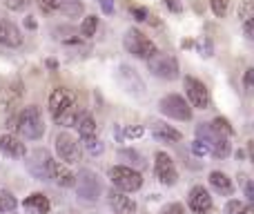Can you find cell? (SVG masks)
Returning <instances> with one entry per match:
<instances>
[{
	"instance_id": "6da1fadb",
	"label": "cell",
	"mask_w": 254,
	"mask_h": 214,
	"mask_svg": "<svg viewBox=\"0 0 254 214\" xmlns=\"http://www.w3.org/2000/svg\"><path fill=\"white\" fill-rule=\"evenodd\" d=\"M196 141L205 145L207 154H212L214 158H228L232 147H230V139L221 136L219 132H214L210 127V123H201L196 127Z\"/></svg>"
},
{
	"instance_id": "7a4b0ae2",
	"label": "cell",
	"mask_w": 254,
	"mask_h": 214,
	"mask_svg": "<svg viewBox=\"0 0 254 214\" xmlns=\"http://www.w3.org/2000/svg\"><path fill=\"white\" fill-rule=\"evenodd\" d=\"M16 127L25 139L29 141H38L40 136L45 134V121H43V114L36 105H29L25 107L20 114H18V121H16Z\"/></svg>"
},
{
	"instance_id": "3957f363",
	"label": "cell",
	"mask_w": 254,
	"mask_h": 214,
	"mask_svg": "<svg viewBox=\"0 0 254 214\" xmlns=\"http://www.w3.org/2000/svg\"><path fill=\"white\" fill-rule=\"evenodd\" d=\"M125 49L136 58H143V61H149V58L156 54V45L138 29H127L125 38H123Z\"/></svg>"
},
{
	"instance_id": "277c9868",
	"label": "cell",
	"mask_w": 254,
	"mask_h": 214,
	"mask_svg": "<svg viewBox=\"0 0 254 214\" xmlns=\"http://www.w3.org/2000/svg\"><path fill=\"white\" fill-rule=\"evenodd\" d=\"M110 179L121 192H136V190H140V185H143L140 172L131 170V167H127V165H114L110 170Z\"/></svg>"
},
{
	"instance_id": "5b68a950",
	"label": "cell",
	"mask_w": 254,
	"mask_h": 214,
	"mask_svg": "<svg viewBox=\"0 0 254 214\" xmlns=\"http://www.w3.org/2000/svg\"><path fill=\"white\" fill-rule=\"evenodd\" d=\"M147 65H149V71H152L154 76H158V78H163V80L179 78V61H176L174 56H170V54H158L156 52L147 61Z\"/></svg>"
},
{
	"instance_id": "8992f818",
	"label": "cell",
	"mask_w": 254,
	"mask_h": 214,
	"mask_svg": "<svg viewBox=\"0 0 254 214\" xmlns=\"http://www.w3.org/2000/svg\"><path fill=\"white\" fill-rule=\"evenodd\" d=\"M158 107H161V112L165 114V116L176 118V121H190V118H192V109H190L188 101H185L183 96H179V94H167V96H163Z\"/></svg>"
},
{
	"instance_id": "52a82bcc",
	"label": "cell",
	"mask_w": 254,
	"mask_h": 214,
	"mask_svg": "<svg viewBox=\"0 0 254 214\" xmlns=\"http://www.w3.org/2000/svg\"><path fill=\"white\" fill-rule=\"evenodd\" d=\"M74 185L78 197L85 199V201H96L98 194H101V181H98V176L92 170H80Z\"/></svg>"
},
{
	"instance_id": "ba28073f",
	"label": "cell",
	"mask_w": 254,
	"mask_h": 214,
	"mask_svg": "<svg viewBox=\"0 0 254 214\" xmlns=\"http://www.w3.org/2000/svg\"><path fill=\"white\" fill-rule=\"evenodd\" d=\"M154 172H156V179L163 185H174L179 181V172L174 167V161L167 152H156L154 156Z\"/></svg>"
},
{
	"instance_id": "9c48e42d",
	"label": "cell",
	"mask_w": 254,
	"mask_h": 214,
	"mask_svg": "<svg viewBox=\"0 0 254 214\" xmlns=\"http://www.w3.org/2000/svg\"><path fill=\"white\" fill-rule=\"evenodd\" d=\"M49 161H52V156H49L47 149H34L27 158V170L34 179L49 181Z\"/></svg>"
},
{
	"instance_id": "30bf717a",
	"label": "cell",
	"mask_w": 254,
	"mask_h": 214,
	"mask_svg": "<svg viewBox=\"0 0 254 214\" xmlns=\"http://www.w3.org/2000/svg\"><path fill=\"white\" fill-rule=\"evenodd\" d=\"M183 85H185V92H188V98H190V103H192V107L207 109V105H210V94H207L205 85L198 78H194V76H188V78L183 80Z\"/></svg>"
},
{
	"instance_id": "8fae6325",
	"label": "cell",
	"mask_w": 254,
	"mask_h": 214,
	"mask_svg": "<svg viewBox=\"0 0 254 214\" xmlns=\"http://www.w3.org/2000/svg\"><path fill=\"white\" fill-rule=\"evenodd\" d=\"M74 103H76L74 92H69V89H65V87H58V89H54L52 96H49V114L54 116V121H58Z\"/></svg>"
},
{
	"instance_id": "7c38bea8",
	"label": "cell",
	"mask_w": 254,
	"mask_h": 214,
	"mask_svg": "<svg viewBox=\"0 0 254 214\" xmlns=\"http://www.w3.org/2000/svg\"><path fill=\"white\" fill-rule=\"evenodd\" d=\"M56 152L65 163H78L80 161L78 143H76V139L71 134H67V132H63V134L56 136Z\"/></svg>"
},
{
	"instance_id": "4fadbf2b",
	"label": "cell",
	"mask_w": 254,
	"mask_h": 214,
	"mask_svg": "<svg viewBox=\"0 0 254 214\" xmlns=\"http://www.w3.org/2000/svg\"><path fill=\"white\" fill-rule=\"evenodd\" d=\"M188 206L194 214H210L212 212V197L203 185H194L188 194Z\"/></svg>"
},
{
	"instance_id": "5bb4252c",
	"label": "cell",
	"mask_w": 254,
	"mask_h": 214,
	"mask_svg": "<svg viewBox=\"0 0 254 214\" xmlns=\"http://www.w3.org/2000/svg\"><path fill=\"white\" fill-rule=\"evenodd\" d=\"M119 83H121V87H123L125 92L136 94V96H140V94L145 92L143 78H140V76L136 74L131 67H127V65H121L119 67Z\"/></svg>"
},
{
	"instance_id": "9a60e30c",
	"label": "cell",
	"mask_w": 254,
	"mask_h": 214,
	"mask_svg": "<svg viewBox=\"0 0 254 214\" xmlns=\"http://www.w3.org/2000/svg\"><path fill=\"white\" fill-rule=\"evenodd\" d=\"M49 179L61 188H71L76 181V176L71 174V170L61 161H49Z\"/></svg>"
},
{
	"instance_id": "2e32d148",
	"label": "cell",
	"mask_w": 254,
	"mask_h": 214,
	"mask_svg": "<svg viewBox=\"0 0 254 214\" xmlns=\"http://www.w3.org/2000/svg\"><path fill=\"white\" fill-rule=\"evenodd\" d=\"M0 45L4 47H20L22 45V34L13 22L0 20Z\"/></svg>"
},
{
	"instance_id": "e0dca14e",
	"label": "cell",
	"mask_w": 254,
	"mask_h": 214,
	"mask_svg": "<svg viewBox=\"0 0 254 214\" xmlns=\"http://www.w3.org/2000/svg\"><path fill=\"white\" fill-rule=\"evenodd\" d=\"M0 152L9 158H22L27 154V149H25V143H20L16 136L2 134L0 136Z\"/></svg>"
},
{
	"instance_id": "ac0fdd59",
	"label": "cell",
	"mask_w": 254,
	"mask_h": 214,
	"mask_svg": "<svg viewBox=\"0 0 254 214\" xmlns=\"http://www.w3.org/2000/svg\"><path fill=\"white\" fill-rule=\"evenodd\" d=\"M22 206H25V210L29 214H47L49 212V199L45 197V194L36 192V194H29Z\"/></svg>"
},
{
	"instance_id": "d6986e66",
	"label": "cell",
	"mask_w": 254,
	"mask_h": 214,
	"mask_svg": "<svg viewBox=\"0 0 254 214\" xmlns=\"http://www.w3.org/2000/svg\"><path fill=\"white\" fill-rule=\"evenodd\" d=\"M152 134L156 136L158 141H172V143L181 141V132L174 130V127H170V125H165V123H161V121L152 123Z\"/></svg>"
},
{
	"instance_id": "ffe728a7",
	"label": "cell",
	"mask_w": 254,
	"mask_h": 214,
	"mask_svg": "<svg viewBox=\"0 0 254 214\" xmlns=\"http://www.w3.org/2000/svg\"><path fill=\"white\" fill-rule=\"evenodd\" d=\"M110 203L119 214H129L136 210V203L129 197H125V192H112L110 194Z\"/></svg>"
},
{
	"instance_id": "44dd1931",
	"label": "cell",
	"mask_w": 254,
	"mask_h": 214,
	"mask_svg": "<svg viewBox=\"0 0 254 214\" xmlns=\"http://www.w3.org/2000/svg\"><path fill=\"white\" fill-rule=\"evenodd\" d=\"M210 185L216 190L219 194H225V197H230L234 190L232 181H230L228 174H223V172H212L210 174Z\"/></svg>"
},
{
	"instance_id": "7402d4cb",
	"label": "cell",
	"mask_w": 254,
	"mask_h": 214,
	"mask_svg": "<svg viewBox=\"0 0 254 214\" xmlns=\"http://www.w3.org/2000/svg\"><path fill=\"white\" fill-rule=\"evenodd\" d=\"M20 96H22L20 83H13L11 87L0 89V105H2V109H11L18 101H20Z\"/></svg>"
},
{
	"instance_id": "603a6c76",
	"label": "cell",
	"mask_w": 254,
	"mask_h": 214,
	"mask_svg": "<svg viewBox=\"0 0 254 214\" xmlns=\"http://www.w3.org/2000/svg\"><path fill=\"white\" fill-rule=\"evenodd\" d=\"M76 130H78L80 139H87V136H96V121H94L92 114L83 112L76 121Z\"/></svg>"
},
{
	"instance_id": "cb8c5ba5",
	"label": "cell",
	"mask_w": 254,
	"mask_h": 214,
	"mask_svg": "<svg viewBox=\"0 0 254 214\" xmlns=\"http://www.w3.org/2000/svg\"><path fill=\"white\" fill-rule=\"evenodd\" d=\"M58 11H63L65 16H69V18H76V16L83 13V2H80V0H61Z\"/></svg>"
},
{
	"instance_id": "d4e9b609",
	"label": "cell",
	"mask_w": 254,
	"mask_h": 214,
	"mask_svg": "<svg viewBox=\"0 0 254 214\" xmlns=\"http://www.w3.org/2000/svg\"><path fill=\"white\" fill-rule=\"evenodd\" d=\"M80 114H83V112H80V107H78V105H76V103H74V105H71L69 109H67V112L63 114V116L58 118L56 123H58V125L71 127V125H76V121H78V116H80Z\"/></svg>"
},
{
	"instance_id": "484cf974",
	"label": "cell",
	"mask_w": 254,
	"mask_h": 214,
	"mask_svg": "<svg viewBox=\"0 0 254 214\" xmlns=\"http://www.w3.org/2000/svg\"><path fill=\"white\" fill-rule=\"evenodd\" d=\"M239 20H241V25H250L254 20V0H246V2H241V7H239Z\"/></svg>"
},
{
	"instance_id": "4316f807",
	"label": "cell",
	"mask_w": 254,
	"mask_h": 214,
	"mask_svg": "<svg viewBox=\"0 0 254 214\" xmlns=\"http://www.w3.org/2000/svg\"><path fill=\"white\" fill-rule=\"evenodd\" d=\"M16 208H18L16 197L11 192H7V190H2L0 192V212H13Z\"/></svg>"
},
{
	"instance_id": "83f0119b",
	"label": "cell",
	"mask_w": 254,
	"mask_h": 214,
	"mask_svg": "<svg viewBox=\"0 0 254 214\" xmlns=\"http://www.w3.org/2000/svg\"><path fill=\"white\" fill-rule=\"evenodd\" d=\"M98 29V18L96 16H87L83 20V25H80V34L85 36V38H92L94 34H96Z\"/></svg>"
},
{
	"instance_id": "f1b7e54d",
	"label": "cell",
	"mask_w": 254,
	"mask_h": 214,
	"mask_svg": "<svg viewBox=\"0 0 254 214\" xmlns=\"http://www.w3.org/2000/svg\"><path fill=\"white\" fill-rule=\"evenodd\" d=\"M210 127H212L214 132H219L221 136H228V139L232 136V127H230V123L225 121V118H221V116H219V118H214V121L210 123Z\"/></svg>"
},
{
	"instance_id": "f546056e",
	"label": "cell",
	"mask_w": 254,
	"mask_h": 214,
	"mask_svg": "<svg viewBox=\"0 0 254 214\" xmlns=\"http://www.w3.org/2000/svg\"><path fill=\"white\" fill-rule=\"evenodd\" d=\"M210 4H212V11H214L219 18H223V16H228L232 0H210Z\"/></svg>"
},
{
	"instance_id": "4dcf8cb0",
	"label": "cell",
	"mask_w": 254,
	"mask_h": 214,
	"mask_svg": "<svg viewBox=\"0 0 254 214\" xmlns=\"http://www.w3.org/2000/svg\"><path fill=\"white\" fill-rule=\"evenodd\" d=\"M83 145H85V149H87L89 154H101L103 152V143L96 139V136H87V139H83Z\"/></svg>"
},
{
	"instance_id": "1f68e13d",
	"label": "cell",
	"mask_w": 254,
	"mask_h": 214,
	"mask_svg": "<svg viewBox=\"0 0 254 214\" xmlns=\"http://www.w3.org/2000/svg\"><path fill=\"white\" fill-rule=\"evenodd\" d=\"M40 7V11L43 13H54L58 11V7H61V0H36Z\"/></svg>"
},
{
	"instance_id": "d6a6232c",
	"label": "cell",
	"mask_w": 254,
	"mask_h": 214,
	"mask_svg": "<svg viewBox=\"0 0 254 214\" xmlns=\"http://www.w3.org/2000/svg\"><path fill=\"white\" fill-rule=\"evenodd\" d=\"M31 0H4V7L9 9V11H22V9L29 7Z\"/></svg>"
},
{
	"instance_id": "836d02e7",
	"label": "cell",
	"mask_w": 254,
	"mask_h": 214,
	"mask_svg": "<svg viewBox=\"0 0 254 214\" xmlns=\"http://www.w3.org/2000/svg\"><path fill=\"white\" fill-rule=\"evenodd\" d=\"M225 214H248V210L241 201H230L225 206Z\"/></svg>"
},
{
	"instance_id": "e575fe53",
	"label": "cell",
	"mask_w": 254,
	"mask_h": 214,
	"mask_svg": "<svg viewBox=\"0 0 254 214\" xmlns=\"http://www.w3.org/2000/svg\"><path fill=\"white\" fill-rule=\"evenodd\" d=\"M161 214H185V210H183V206H181V203H170V206L163 208Z\"/></svg>"
},
{
	"instance_id": "d590c367",
	"label": "cell",
	"mask_w": 254,
	"mask_h": 214,
	"mask_svg": "<svg viewBox=\"0 0 254 214\" xmlns=\"http://www.w3.org/2000/svg\"><path fill=\"white\" fill-rule=\"evenodd\" d=\"M131 13H134V16H136V20H140V22H143V20H147V18H149L147 9H143V7H131Z\"/></svg>"
},
{
	"instance_id": "8d00e7d4",
	"label": "cell",
	"mask_w": 254,
	"mask_h": 214,
	"mask_svg": "<svg viewBox=\"0 0 254 214\" xmlns=\"http://www.w3.org/2000/svg\"><path fill=\"white\" fill-rule=\"evenodd\" d=\"M246 197H248V201H250L252 208H254V181H248L246 183Z\"/></svg>"
},
{
	"instance_id": "74e56055",
	"label": "cell",
	"mask_w": 254,
	"mask_h": 214,
	"mask_svg": "<svg viewBox=\"0 0 254 214\" xmlns=\"http://www.w3.org/2000/svg\"><path fill=\"white\" fill-rule=\"evenodd\" d=\"M192 149L198 154V156H205V154H207L205 145H203V143H198V141H194V143H192Z\"/></svg>"
},
{
	"instance_id": "f35d334b",
	"label": "cell",
	"mask_w": 254,
	"mask_h": 214,
	"mask_svg": "<svg viewBox=\"0 0 254 214\" xmlns=\"http://www.w3.org/2000/svg\"><path fill=\"white\" fill-rule=\"evenodd\" d=\"M121 156H125V158H134L138 165H143V161H140V154H136V152H129V149H125V152H121Z\"/></svg>"
},
{
	"instance_id": "ab89813d",
	"label": "cell",
	"mask_w": 254,
	"mask_h": 214,
	"mask_svg": "<svg viewBox=\"0 0 254 214\" xmlns=\"http://www.w3.org/2000/svg\"><path fill=\"white\" fill-rule=\"evenodd\" d=\"M101 7L105 13H112L114 11V0H101Z\"/></svg>"
},
{
	"instance_id": "60d3db41",
	"label": "cell",
	"mask_w": 254,
	"mask_h": 214,
	"mask_svg": "<svg viewBox=\"0 0 254 214\" xmlns=\"http://www.w3.org/2000/svg\"><path fill=\"white\" fill-rule=\"evenodd\" d=\"M243 80H246L248 87H252V89H254V67H252V70H248V71H246V78H243Z\"/></svg>"
},
{
	"instance_id": "b9f144b4",
	"label": "cell",
	"mask_w": 254,
	"mask_h": 214,
	"mask_svg": "<svg viewBox=\"0 0 254 214\" xmlns=\"http://www.w3.org/2000/svg\"><path fill=\"white\" fill-rule=\"evenodd\" d=\"M125 134L127 136H140V134H143V127H127Z\"/></svg>"
},
{
	"instance_id": "7bdbcfd3",
	"label": "cell",
	"mask_w": 254,
	"mask_h": 214,
	"mask_svg": "<svg viewBox=\"0 0 254 214\" xmlns=\"http://www.w3.org/2000/svg\"><path fill=\"white\" fill-rule=\"evenodd\" d=\"M165 4L172 9V11H181V2H179V0H165Z\"/></svg>"
},
{
	"instance_id": "ee69618b",
	"label": "cell",
	"mask_w": 254,
	"mask_h": 214,
	"mask_svg": "<svg viewBox=\"0 0 254 214\" xmlns=\"http://www.w3.org/2000/svg\"><path fill=\"white\" fill-rule=\"evenodd\" d=\"M243 31H246V36H248V38L254 40V20L250 22V25H246V27H243Z\"/></svg>"
},
{
	"instance_id": "f6af8a7d",
	"label": "cell",
	"mask_w": 254,
	"mask_h": 214,
	"mask_svg": "<svg viewBox=\"0 0 254 214\" xmlns=\"http://www.w3.org/2000/svg\"><path fill=\"white\" fill-rule=\"evenodd\" d=\"M248 152H250V158H252V163H254V143L248 145Z\"/></svg>"
}]
</instances>
